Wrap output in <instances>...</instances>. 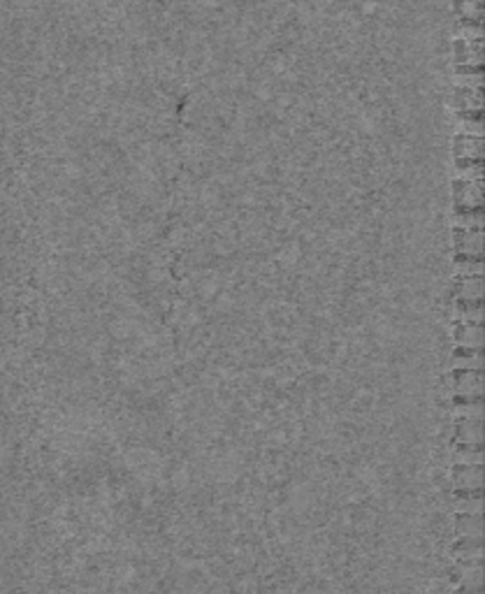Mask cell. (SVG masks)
<instances>
[{"mask_svg": "<svg viewBox=\"0 0 485 594\" xmlns=\"http://www.w3.org/2000/svg\"><path fill=\"white\" fill-rule=\"evenodd\" d=\"M448 390L455 400H481L483 374L481 372H455L448 379Z\"/></svg>", "mask_w": 485, "mask_h": 594, "instance_id": "obj_1", "label": "cell"}, {"mask_svg": "<svg viewBox=\"0 0 485 594\" xmlns=\"http://www.w3.org/2000/svg\"><path fill=\"white\" fill-rule=\"evenodd\" d=\"M451 488L455 492H481L483 469L481 467H455L451 474Z\"/></svg>", "mask_w": 485, "mask_h": 594, "instance_id": "obj_2", "label": "cell"}, {"mask_svg": "<svg viewBox=\"0 0 485 594\" xmlns=\"http://www.w3.org/2000/svg\"><path fill=\"white\" fill-rule=\"evenodd\" d=\"M453 581L458 585V590H483V564L481 562L458 564Z\"/></svg>", "mask_w": 485, "mask_h": 594, "instance_id": "obj_3", "label": "cell"}, {"mask_svg": "<svg viewBox=\"0 0 485 594\" xmlns=\"http://www.w3.org/2000/svg\"><path fill=\"white\" fill-rule=\"evenodd\" d=\"M455 444L481 448L483 420H458V423H455Z\"/></svg>", "mask_w": 485, "mask_h": 594, "instance_id": "obj_4", "label": "cell"}, {"mask_svg": "<svg viewBox=\"0 0 485 594\" xmlns=\"http://www.w3.org/2000/svg\"><path fill=\"white\" fill-rule=\"evenodd\" d=\"M453 339L462 351H479L483 349V328L476 323H458Z\"/></svg>", "mask_w": 485, "mask_h": 594, "instance_id": "obj_5", "label": "cell"}, {"mask_svg": "<svg viewBox=\"0 0 485 594\" xmlns=\"http://www.w3.org/2000/svg\"><path fill=\"white\" fill-rule=\"evenodd\" d=\"M451 557L458 564L467 562H483V541H472V539H460L451 550Z\"/></svg>", "mask_w": 485, "mask_h": 594, "instance_id": "obj_6", "label": "cell"}, {"mask_svg": "<svg viewBox=\"0 0 485 594\" xmlns=\"http://www.w3.org/2000/svg\"><path fill=\"white\" fill-rule=\"evenodd\" d=\"M455 534L460 539H472V541H483V516H462L455 518Z\"/></svg>", "mask_w": 485, "mask_h": 594, "instance_id": "obj_7", "label": "cell"}, {"mask_svg": "<svg viewBox=\"0 0 485 594\" xmlns=\"http://www.w3.org/2000/svg\"><path fill=\"white\" fill-rule=\"evenodd\" d=\"M453 509L458 516L467 513V516H483V497L481 492H458L453 499Z\"/></svg>", "mask_w": 485, "mask_h": 594, "instance_id": "obj_8", "label": "cell"}, {"mask_svg": "<svg viewBox=\"0 0 485 594\" xmlns=\"http://www.w3.org/2000/svg\"><path fill=\"white\" fill-rule=\"evenodd\" d=\"M453 372H481L483 369V351H460L451 358Z\"/></svg>", "mask_w": 485, "mask_h": 594, "instance_id": "obj_9", "label": "cell"}, {"mask_svg": "<svg viewBox=\"0 0 485 594\" xmlns=\"http://www.w3.org/2000/svg\"><path fill=\"white\" fill-rule=\"evenodd\" d=\"M453 318L458 323H476V325H481L483 323V307H481V302H455V307H453Z\"/></svg>", "mask_w": 485, "mask_h": 594, "instance_id": "obj_10", "label": "cell"}, {"mask_svg": "<svg viewBox=\"0 0 485 594\" xmlns=\"http://www.w3.org/2000/svg\"><path fill=\"white\" fill-rule=\"evenodd\" d=\"M460 302H481L483 297V279L481 277H467L462 279L458 288H455Z\"/></svg>", "mask_w": 485, "mask_h": 594, "instance_id": "obj_11", "label": "cell"}, {"mask_svg": "<svg viewBox=\"0 0 485 594\" xmlns=\"http://www.w3.org/2000/svg\"><path fill=\"white\" fill-rule=\"evenodd\" d=\"M453 418L458 420H483V402L481 400H455Z\"/></svg>", "mask_w": 485, "mask_h": 594, "instance_id": "obj_12", "label": "cell"}, {"mask_svg": "<svg viewBox=\"0 0 485 594\" xmlns=\"http://www.w3.org/2000/svg\"><path fill=\"white\" fill-rule=\"evenodd\" d=\"M455 467H481L483 465V451L474 446H458L453 453Z\"/></svg>", "mask_w": 485, "mask_h": 594, "instance_id": "obj_13", "label": "cell"}, {"mask_svg": "<svg viewBox=\"0 0 485 594\" xmlns=\"http://www.w3.org/2000/svg\"><path fill=\"white\" fill-rule=\"evenodd\" d=\"M458 249L460 253H465L467 258H481L483 239H481L479 230H465V235L458 237Z\"/></svg>", "mask_w": 485, "mask_h": 594, "instance_id": "obj_14", "label": "cell"}, {"mask_svg": "<svg viewBox=\"0 0 485 594\" xmlns=\"http://www.w3.org/2000/svg\"><path fill=\"white\" fill-rule=\"evenodd\" d=\"M455 272L460 274V277H481L483 272V263L481 258H460L458 263H455Z\"/></svg>", "mask_w": 485, "mask_h": 594, "instance_id": "obj_15", "label": "cell"}, {"mask_svg": "<svg viewBox=\"0 0 485 594\" xmlns=\"http://www.w3.org/2000/svg\"><path fill=\"white\" fill-rule=\"evenodd\" d=\"M455 594H483V590H458Z\"/></svg>", "mask_w": 485, "mask_h": 594, "instance_id": "obj_16", "label": "cell"}]
</instances>
